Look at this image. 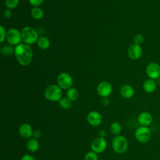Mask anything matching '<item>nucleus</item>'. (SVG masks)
<instances>
[{"label": "nucleus", "mask_w": 160, "mask_h": 160, "mask_svg": "<svg viewBox=\"0 0 160 160\" xmlns=\"http://www.w3.org/2000/svg\"><path fill=\"white\" fill-rule=\"evenodd\" d=\"M84 160H98L97 153L92 151L88 152L84 156Z\"/></svg>", "instance_id": "nucleus-25"}, {"label": "nucleus", "mask_w": 160, "mask_h": 160, "mask_svg": "<svg viewBox=\"0 0 160 160\" xmlns=\"http://www.w3.org/2000/svg\"><path fill=\"white\" fill-rule=\"evenodd\" d=\"M28 149L31 152H36L39 148V143L37 139L31 138L29 139L26 144Z\"/></svg>", "instance_id": "nucleus-17"}, {"label": "nucleus", "mask_w": 160, "mask_h": 160, "mask_svg": "<svg viewBox=\"0 0 160 160\" xmlns=\"http://www.w3.org/2000/svg\"><path fill=\"white\" fill-rule=\"evenodd\" d=\"M6 39L11 45L17 46L22 40L21 33L16 28H11L7 32Z\"/></svg>", "instance_id": "nucleus-7"}, {"label": "nucleus", "mask_w": 160, "mask_h": 160, "mask_svg": "<svg viewBox=\"0 0 160 160\" xmlns=\"http://www.w3.org/2000/svg\"><path fill=\"white\" fill-rule=\"evenodd\" d=\"M119 92L121 96L124 98L129 99L134 96V90L131 86L129 84H124L121 87Z\"/></svg>", "instance_id": "nucleus-15"}, {"label": "nucleus", "mask_w": 160, "mask_h": 160, "mask_svg": "<svg viewBox=\"0 0 160 160\" xmlns=\"http://www.w3.org/2000/svg\"><path fill=\"white\" fill-rule=\"evenodd\" d=\"M22 40L25 44L28 45L33 44L38 39V34L35 29L31 26L23 28L21 31Z\"/></svg>", "instance_id": "nucleus-2"}, {"label": "nucleus", "mask_w": 160, "mask_h": 160, "mask_svg": "<svg viewBox=\"0 0 160 160\" xmlns=\"http://www.w3.org/2000/svg\"><path fill=\"white\" fill-rule=\"evenodd\" d=\"M87 121L92 126H98L102 122L101 114L96 111L89 112L87 116Z\"/></svg>", "instance_id": "nucleus-12"}, {"label": "nucleus", "mask_w": 160, "mask_h": 160, "mask_svg": "<svg viewBox=\"0 0 160 160\" xmlns=\"http://www.w3.org/2000/svg\"><path fill=\"white\" fill-rule=\"evenodd\" d=\"M138 120L142 126H148L152 122V116L149 112L144 111L139 114Z\"/></svg>", "instance_id": "nucleus-14"}, {"label": "nucleus", "mask_w": 160, "mask_h": 160, "mask_svg": "<svg viewBox=\"0 0 160 160\" xmlns=\"http://www.w3.org/2000/svg\"><path fill=\"white\" fill-rule=\"evenodd\" d=\"M44 97L50 101H59L61 99V88L56 84L49 85L44 90Z\"/></svg>", "instance_id": "nucleus-3"}, {"label": "nucleus", "mask_w": 160, "mask_h": 160, "mask_svg": "<svg viewBox=\"0 0 160 160\" xmlns=\"http://www.w3.org/2000/svg\"><path fill=\"white\" fill-rule=\"evenodd\" d=\"M107 147V142L104 138L98 137L94 139L91 142V148L92 151L98 153H101L105 151Z\"/></svg>", "instance_id": "nucleus-8"}, {"label": "nucleus", "mask_w": 160, "mask_h": 160, "mask_svg": "<svg viewBox=\"0 0 160 160\" xmlns=\"http://www.w3.org/2000/svg\"><path fill=\"white\" fill-rule=\"evenodd\" d=\"M21 160H36L35 158L29 154H25L22 156Z\"/></svg>", "instance_id": "nucleus-31"}, {"label": "nucleus", "mask_w": 160, "mask_h": 160, "mask_svg": "<svg viewBox=\"0 0 160 160\" xmlns=\"http://www.w3.org/2000/svg\"><path fill=\"white\" fill-rule=\"evenodd\" d=\"M31 14L34 19L38 20L42 19V18L44 16L43 11L38 7L32 8L31 10Z\"/></svg>", "instance_id": "nucleus-19"}, {"label": "nucleus", "mask_w": 160, "mask_h": 160, "mask_svg": "<svg viewBox=\"0 0 160 160\" xmlns=\"http://www.w3.org/2000/svg\"><path fill=\"white\" fill-rule=\"evenodd\" d=\"M44 0H29V2L34 7H38L44 2Z\"/></svg>", "instance_id": "nucleus-28"}, {"label": "nucleus", "mask_w": 160, "mask_h": 160, "mask_svg": "<svg viewBox=\"0 0 160 160\" xmlns=\"http://www.w3.org/2000/svg\"><path fill=\"white\" fill-rule=\"evenodd\" d=\"M146 72L150 79L159 78L160 77V65L157 62H150L146 66Z\"/></svg>", "instance_id": "nucleus-9"}, {"label": "nucleus", "mask_w": 160, "mask_h": 160, "mask_svg": "<svg viewBox=\"0 0 160 160\" xmlns=\"http://www.w3.org/2000/svg\"><path fill=\"white\" fill-rule=\"evenodd\" d=\"M3 15H4V17L6 18V19H9L12 17V12L10 9H8L6 10H5L4 11V13H3Z\"/></svg>", "instance_id": "nucleus-29"}, {"label": "nucleus", "mask_w": 160, "mask_h": 160, "mask_svg": "<svg viewBox=\"0 0 160 160\" xmlns=\"http://www.w3.org/2000/svg\"><path fill=\"white\" fill-rule=\"evenodd\" d=\"M135 137L141 143L147 142L151 138V131L147 126H140L135 131Z\"/></svg>", "instance_id": "nucleus-6"}, {"label": "nucleus", "mask_w": 160, "mask_h": 160, "mask_svg": "<svg viewBox=\"0 0 160 160\" xmlns=\"http://www.w3.org/2000/svg\"><path fill=\"white\" fill-rule=\"evenodd\" d=\"M102 102V104L104 106H108L109 104V99L107 98H103Z\"/></svg>", "instance_id": "nucleus-32"}, {"label": "nucleus", "mask_w": 160, "mask_h": 160, "mask_svg": "<svg viewBox=\"0 0 160 160\" xmlns=\"http://www.w3.org/2000/svg\"><path fill=\"white\" fill-rule=\"evenodd\" d=\"M19 4V0H6L5 4L8 9H12L17 7Z\"/></svg>", "instance_id": "nucleus-24"}, {"label": "nucleus", "mask_w": 160, "mask_h": 160, "mask_svg": "<svg viewBox=\"0 0 160 160\" xmlns=\"http://www.w3.org/2000/svg\"><path fill=\"white\" fill-rule=\"evenodd\" d=\"M143 89L148 93L153 92L157 87V84L154 79H148L146 80L143 84Z\"/></svg>", "instance_id": "nucleus-16"}, {"label": "nucleus", "mask_w": 160, "mask_h": 160, "mask_svg": "<svg viewBox=\"0 0 160 160\" xmlns=\"http://www.w3.org/2000/svg\"><path fill=\"white\" fill-rule=\"evenodd\" d=\"M98 134H99V137L104 138V137L105 136V135H106V132H105V131H104V130L101 129V130H100V131H99Z\"/></svg>", "instance_id": "nucleus-33"}, {"label": "nucleus", "mask_w": 160, "mask_h": 160, "mask_svg": "<svg viewBox=\"0 0 160 160\" xmlns=\"http://www.w3.org/2000/svg\"><path fill=\"white\" fill-rule=\"evenodd\" d=\"M32 136L35 139H39L42 136V132L39 130H36L35 131L33 132V135Z\"/></svg>", "instance_id": "nucleus-30"}, {"label": "nucleus", "mask_w": 160, "mask_h": 160, "mask_svg": "<svg viewBox=\"0 0 160 160\" xmlns=\"http://www.w3.org/2000/svg\"><path fill=\"white\" fill-rule=\"evenodd\" d=\"M112 86L108 81L100 82L97 87L98 94L102 98H108L112 92Z\"/></svg>", "instance_id": "nucleus-10"}, {"label": "nucleus", "mask_w": 160, "mask_h": 160, "mask_svg": "<svg viewBox=\"0 0 160 160\" xmlns=\"http://www.w3.org/2000/svg\"><path fill=\"white\" fill-rule=\"evenodd\" d=\"M14 54L18 62L22 66L29 65L32 59V50L29 45L20 43L14 48Z\"/></svg>", "instance_id": "nucleus-1"}, {"label": "nucleus", "mask_w": 160, "mask_h": 160, "mask_svg": "<svg viewBox=\"0 0 160 160\" xmlns=\"http://www.w3.org/2000/svg\"><path fill=\"white\" fill-rule=\"evenodd\" d=\"M142 54V49L140 45L132 44L128 49V54L130 59L132 60H137L139 59Z\"/></svg>", "instance_id": "nucleus-11"}, {"label": "nucleus", "mask_w": 160, "mask_h": 160, "mask_svg": "<svg viewBox=\"0 0 160 160\" xmlns=\"http://www.w3.org/2000/svg\"><path fill=\"white\" fill-rule=\"evenodd\" d=\"M67 98L71 101H74L78 99L79 98L78 91L73 88H69L67 91Z\"/></svg>", "instance_id": "nucleus-20"}, {"label": "nucleus", "mask_w": 160, "mask_h": 160, "mask_svg": "<svg viewBox=\"0 0 160 160\" xmlns=\"http://www.w3.org/2000/svg\"><path fill=\"white\" fill-rule=\"evenodd\" d=\"M37 45L41 49H47L50 46V41L48 38L41 36L38 39Z\"/></svg>", "instance_id": "nucleus-18"}, {"label": "nucleus", "mask_w": 160, "mask_h": 160, "mask_svg": "<svg viewBox=\"0 0 160 160\" xmlns=\"http://www.w3.org/2000/svg\"><path fill=\"white\" fill-rule=\"evenodd\" d=\"M19 135L24 138H30L33 135V131L28 123H22L19 128Z\"/></svg>", "instance_id": "nucleus-13"}, {"label": "nucleus", "mask_w": 160, "mask_h": 160, "mask_svg": "<svg viewBox=\"0 0 160 160\" xmlns=\"http://www.w3.org/2000/svg\"><path fill=\"white\" fill-rule=\"evenodd\" d=\"M0 42L2 43L4 42L5 39H6V35L7 32L6 31L5 28L3 27V26H0Z\"/></svg>", "instance_id": "nucleus-27"}, {"label": "nucleus", "mask_w": 160, "mask_h": 160, "mask_svg": "<svg viewBox=\"0 0 160 160\" xmlns=\"http://www.w3.org/2000/svg\"><path fill=\"white\" fill-rule=\"evenodd\" d=\"M121 129L122 128H121V124L118 122H112L110 126V130L111 132L116 136H118L120 134L121 131Z\"/></svg>", "instance_id": "nucleus-21"}, {"label": "nucleus", "mask_w": 160, "mask_h": 160, "mask_svg": "<svg viewBox=\"0 0 160 160\" xmlns=\"http://www.w3.org/2000/svg\"><path fill=\"white\" fill-rule=\"evenodd\" d=\"M112 146L113 150L118 154H122L125 152L128 147V142L127 139L122 136H116L112 141Z\"/></svg>", "instance_id": "nucleus-4"}, {"label": "nucleus", "mask_w": 160, "mask_h": 160, "mask_svg": "<svg viewBox=\"0 0 160 160\" xmlns=\"http://www.w3.org/2000/svg\"><path fill=\"white\" fill-rule=\"evenodd\" d=\"M58 85L62 89H69L72 85L73 80L71 76L67 72H61L57 78Z\"/></svg>", "instance_id": "nucleus-5"}, {"label": "nucleus", "mask_w": 160, "mask_h": 160, "mask_svg": "<svg viewBox=\"0 0 160 160\" xmlns=\"http://www.w3.org/2000/svg\"><path fill=\"white\" fill-rule=\"evenodd\" d=\"M132 40H133L134 44L140 45V44H141L143 42L144 38H143V36L142 34H135Z\"/></svg>", "instance_id": "nucleus-26"}, {"label": "nucleus", "mask_w": 160, "mask_h": 160, "mask_svg": "<svg viewBox=\"0 0 160 160\" xmlns=\"http://www.w3.org/2000/svg\"><path fill=\"white\" fill-rule=\"evenodd\" d=\"M59 104L63 109H69L71 106V101L68 98H62L59 101Z\"/></svg>", "instance_id": "nucleus-22"}, {"label": "nucleus", "mask_w": 160, "mask_h": 160, "mask_svg": "<svg viewBox=\"0 0 160 160\" xmlns=\"http://www.w3.org/2000/svg\"><path fill=\"white\" fill-rule=\"evenodd\" d=\"M1 52L3 55H11L13 52L14 53V49L10 46H4L1 48Z\"/></svg>", "instance_id": "nucleus-23"}]
</instances>
